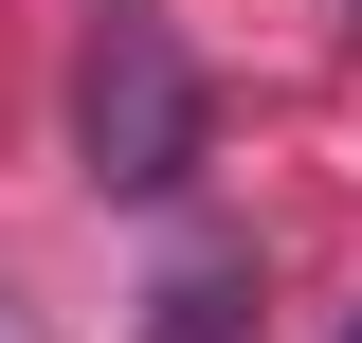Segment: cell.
I'll use <instances>...</instances> for the list:
<instances>
[{
    "label": "cell",
    "mask_w": 362,
    "mask_h": 343,
    "mask_svg": "<svg viewBox=\"0 0 362 343\" xmlns=\"http://www.w3.org/2000/svg\"><path fill=\"white\" fill-rule=\"evenodd\" d=\"M199 163V54H181L163 0H90L73 37V181L90 199H163Z\"/></svg>",
    "instance_id": "obj_1"
},
{
    "label": "cell",
    "mask_w": 362,
    "mask_h": 343,
    "mask_svg": "<svg viewBox=\"0 0 362 343\" xmlns=\"http://www.w3.org/2000/svg\"><path fill=\"white\" fill-rule=\"evenodd\" d=\"M235 289H254L235 253H181L163 289H145V343H235Z\"/></svg>",
    "instance_id": "obj_2"
},
{
    "label": "cell",
    "mask_w": 362,
    "mask_h": 343,
    "mask_svg": "<svg viewBox=\"0 0 362 343\" xmlns=\"http://www.w3.org/2000/svg\"><path fill=\"white\" fill-rule=\"evenodd\" d=\"M0 343H37V307H0Z\"/></svg>",
    "instance_id": "obj_3"
},
{
    "label": "cell",
    "mask_w": 362,
    "mask_h": 343,
    "mask_svg": "<svg viewBox=\"0 0 362 343\" xmlns=\"http://www.w3.org/2000/svg\"><path fill=\"white\" fill-rule=\"evenodd\" d=\"M344 343H362V325H344Z\"/></svg>",
    "instance_id": "obj_4"
}]
</instances>
